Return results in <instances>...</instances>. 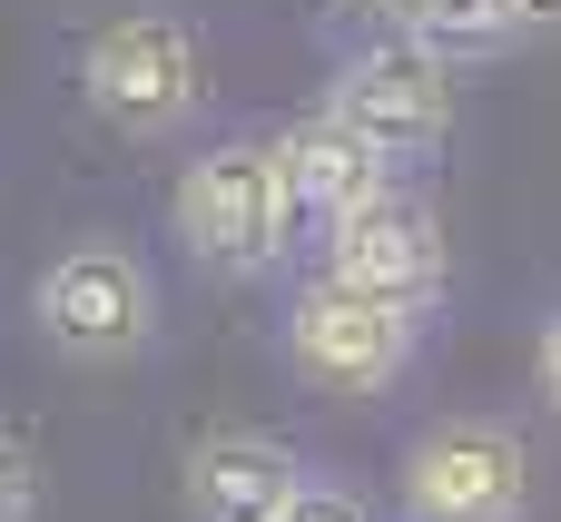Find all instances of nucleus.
<instances>
[{
	"mask_svg": "<svg viewBox=\"0 0 561 522\" xmlns=\"http://www.w3.org/2000/svg\"><path fill=\"white\" fill-rule=\"evenodd\" d=\"M79 99L118 138H178L207 109V59L178 10H118L79 39Z\"/></svg>",
	"mask_w": 561,
	"mask_h": 522,
	"instance_id": "nucleus-1",
	"label": "nucleus"
},
{
	"mask_svg": "<svg viewBox=\"0 0 561 522\" xmlns=\"http://www.w3.org/2000/svg\"><path fill=\"white\" fill-rule=\"evenodd\" d=\"M168 227H178V247L207 276H227V286L266 276L286 257V227H296L286 178H276V148L266 138H217L207 158H187L178 168V197H168Z\"/></svg>",
	"mask_w": 561,
	"mask_h": 522,
	"instance_id": "nucleus-2",
	"label": "nucleus"
},
{
	"mask_svg": "<svg viewBox=\"0 0 561 522\" xmlns=\"http://www.w3.org/2000/svg\"><path fill=\"white\" fill-rule=\"evenodd\" d=\"M30 316H39V336H49L69 365H128V355H148V336H158V276H148L138 247L89 237V247H69V257L39 266Z\"/></svg>",
	"mask_w": 561,
	"mask_h": 522,
	"instance_id": "nucleus-3",
	"label": "nucleus"
},
{
	"mask_svg": "<svg viewBox=\"0 0 561 522\" xmlns=\"http://www.w3.org/2000/svg\"><path fill=\"white\" fill-rule=\"evenodd\" d=\"M404 513L414 522H523L533 513V454L493 415H444L404 444Z\"/></svg>",
	"mask_w": 561,
	"mask_h": 522,
	"instance_id": "nucleus-4",
	"label": "nucleus"
},
{
	"mask_svg": "<svg viewBox=\"0 0 561 522\" xmlns=\"http://www.w3.org/2000/svg\"><path fill=\"white\" fill-rule=\"evenodd\" d=\"M385 168H404V158H434L444 138H454V69L424 49V39H375V49H355L345 69H335V99H325Z\"/></svg>",
	"mask_w": 561,
	"mask_h": 522,
	"instance_id": "nucleus-5",
	"label": "nucleus"
},
{
	"mask_svg": "<svg viewBox=\"0 0 561 522\" xmlns=\"http://www.w3.org/2000/svg\"><path fill=\"white\" fill-rule=\"evenodd\" d=\"M414 336H424V316L375 306V296H355V286H335V276H316V286L286 306V365H296L306 385H325V395H385V385L414 365Z\"/></svg>",
	"mask_w": 561,
	"mask_h": 522,
	"instance_id": "nucleus-6",
	"label": "nucleus"
},
{
	"mask_svg": "<svg viewBox=\"0 0 561 522\" xmlns=\"http://www.w3.org/2000/svg\"><path fill=\"white\" fill-rule=\"evenodd\" d=\"M325 276L355 286V296H375V306L434 316V306H444V276H454V257H444V217H434L414 188H385L375 207H355V217L325 227Z\"/></svg>",
	"mask_w": 561,
	"mask_h": 522,
	"instance_id": "nucleus-7",
	"label": "nucleus"
},
{
	"mask_svg": "<svg viewBox=\"0 0 561 522\" xmlns=\"http://www.w3.org/2000/svg\"><path fill=\"white\" fill-rule=\"evenodd\" d=\"M306 484H316V474L296 464V444H276V434H256V424L197 434V444H187V474H178L187 522H276Z\"/></svg>",
	"mask_w": 561,
	"mask_h": 522,
	"instance_id": "nucleus-8",
	"label": "nucleus"
},
{
	"mask_svg": "<svg viewBox=\"0 0 561 522\" xmlns=\"http://www.w3.org/2000/svg\"><path fill=\"white\" fill-rule=\"evenodd\" d=\"M266 148H276L286 207H296V217H325V227H335V217H355V207H375V197L394 188V168H385V158H375V148H365L345 118H335V109H316V118H286Z\"/></svg>",
	"mask_w": 561,
	"mask_h": 522,
	"instance_id": "nucleus-9",
	"label": "nucleus"
},
{
	"mask_svg": "<svg viewBox=\"0 0 561 522\" xmlns=\"http://www.w3.org/2000/svg\"><path fill=\"white\" fill-rule=\"evenodd\" d=\"M523 30H533V20H523V0H434L404 39H424L444 69H463V59H503Z\"/></svg>",
	"mask_w": 561,
	"mask_h": 522,
	"instance_id": "nucleus-10",
	"label": "nucleus"
},
{
	"mask_svg": "<svg viewBox=\"0 0 561 522\" xmlns=\"http://www.w3.org/2000/svg\"><path fill=\"white\" fill-rule=\"evenodd\" d=\"M30 513H39V454H30V434L0 424V522H30Z\"/></svg>",
	"mask_w": 561,
	"mask_h": 522,
	"instance_id": "nucleus-11",
	"label": "nucleus"
},
{
	"mask_svg": "<svg viewBox=\"0 0 561 522\" xmlns=\"http://www.w3.org/2000/svg\"><path fill=\"white\" fill-rule=\"evenodd\" d=\"M276 522H375V503H365V493H345V484H306Z\"/></svg>",
	"mask_w": 561,
	"mask_h": 522,
	"instance_id": "nucleus-12",
	"label": "nucleus"
},
{
	"mask_svg": "<svg viewBox=\"0 0 561 522\" xmlns=\"http://www.w3.org/2000/svg\"><path fill=\"white\" fill-rule=\"evenodd\" d=\"M533 365H542V395H552V415H561V306L542 316V355Z\"/></svg>",
	"mask_w": 561,
	"mask_h": 522,
	"instance_id": "nucleus-13",
	"label": "nucleus"
},
{
	"mask_svg": "<svg viewBox=\"0 0 561 522\" xmlns=\"http://www.w3.org/2000/svg\"><path fill=\"white\" fill-rule=\"evenodd\" d=\"M424 10H434V0H385V20H394V30H414Z\"/></svg>",
	"mask_w": 561,
	"mask_h": 522,
	"instance_id": "nucleus-14",
	"label": "nucleus"
},
{
	"mask_svg": "<svg viewBox=\"0 0 561 522\" xmlns=\"http://www.w3.org/2000/svg\"><path fill=\"white\" fill-rule=\"evenodd\" d=\"M523 20L533 30H561V0H523Z\"/></svg>",
	"mask_w": 561,
	"mask_h": 522,
	"instance_id": "nucleus-15",
	"label": "nucleus"
},
{
	"mask_svg": "<svg viewBox=\"0 0 561 522\" xmlns=\"http://www.w3.org/2000/svg\"><path fill=\"white\" fill-rule=\"evenodd\" d=\"M335 10H385V0H335Z\"/></svg>",
	"mask_w": 561,
	"mask_h": 522,
	"instance_id": "nucleus-16",
	"label": "nucleus"
}]
</instances>
